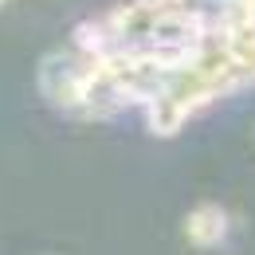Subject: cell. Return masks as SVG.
Here are the masks:
<instances>
[{"mask_svg": "<svg viewBox=\"0 0 255 255\" xmlns=\"http://www.w3.org/2000/svg\"><path fill=\"white\" fill-rule=\"evenodd\" d=\"M0 4H8V0H0Z\"/></svg>", "mask_w": 255, "mask_h": 255, "instance_id": "3957f363", "label": "cell"}, {"mask_svg": "<svg viewBox=\"0 0 255 255\" xmlns=\"http://www.w3.org/2000/svg\"><path fill=\"white\" fill-rule=\"evenodd\" d=\"M189 24H196L200 32L216 35V32H228L232 24L248 20V4L244 0H169Z\"/></svg>", "mask_w": 255, "mask_h": 255, "instance_id": "6da1fadb", "label": "cell"}, {"mask_svg": "<svg viewBox=\"0 0 255 255\" xmlns=\"http://www.w3.org/2000/svg\"><path fill=\"white\" fill-rule=\"evenodd\" d=\"M189 240L196 248H216L224 236H228V212L216 208V204H200L189 212V224H185Z\"/></svg>", "mask_w": 255, "mask_h": 255, "instance_id": "7a4b0ae2", "label": "cell"}]
</instances>
